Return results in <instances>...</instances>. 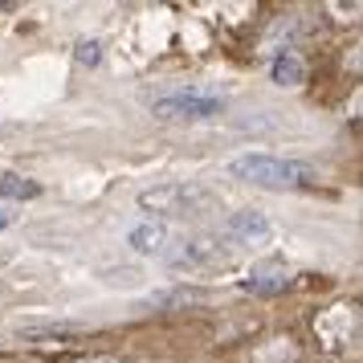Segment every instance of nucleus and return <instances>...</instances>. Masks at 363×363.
<instances>
[{
    "instance_id": "nucleus-1",
    "label": "nucleus",
    "mask_w": 363,
    "mask_h": 363,
    "mask_svg": "<svg viewBox=\"0 0 363 363\" xmlns=\"http://www.w3.org/2000/svg\"><path fill=\"white\" fill-rule=\"evenodd\" d=\"M225 176L257 184V188H269V192H298V188H314L318 184V172L311 164L278 160V155H262V151L233 155L229 164H225Z\"/></svg>"
},
{
    "instance_id": "nucleus-2",
    "label": "nucleus",
    "mask_w": 363,
    "mask_h": 363,
    "mask_svg": "<svg viewBox=\"0 0 363 363\" xmlns=\"http://www.w3.org/2000/svg\"><path fill=\"white\" fill-rule=\"evenodd\" d=\"M139 208H147L155 216H200L220 208V192L213 184H200V180H172V184L143 188Z\"/></svg>"
},
{
    "instance_id": "nucleus-3",
    "label": "nucleus",
    "mask_w": 363,
    "mask_h": 363,
    "mask_svg": "<svg viewBox=\"0 0 363 363\" xmlns=\"http://www.w3.org/2000/svg\"><path fill=\"white\" fill-rule=\"evenodd\" d=\"M164 257L172 269H184V274H229L241 262V253L216 237H188L176 249H167Z\"/></svg>"
},
{
    "instance_id": "nucleus-4",
    "label": "nucleus",
    "mask_w": 363,
    "mask_h": 363,
    "mask_svg": "<svg viewBox=\"0 0 363 363\" xmlns=\"http://www.w3.org/2000/svg\"><path fill=\"white\" fill-rule=\"evenodd\" d=\"M314 335H318V343L327 347V351L351 347V339L359 335V311H355V302H335V306H327V311L314 318Z\"/></svg>"
},
{
    "instance_id": "nucleus-5",
    "label": "nucleus",
    "mask_w": 363,
    "mask_h": 363,
    "mask_svg": "<svg viewBox=\"0 0 363 363\" xmlns=\"http://www.w3.org/2000/svg\"><path fill=\"white\" fill-rule=\"evenodd\" d=\"M225 111V99L213 94H164L151 102L155 118H172V123H192V118H213Z\"/></svg>"
},
{
    "instance_id": "nucleus-6",
    "label": "nucleus",
    "mask_w": 363,
    "mask_h": 363,
    "mask_svg": "<svg viewBox=\"0 0 363 363\" xmlns=\"http://www.w3.org/2000/svg\"><path fill=\"white\" fill-rule=\"evenodd\" d=\"M269 237H274V225H269V216L253 213V208H245V213L229 216V225H225V245H233L237 253H241V249H262Z\"/></svg>"
},
{
    "instance_id": "nucleus-7",
    "label": "nucleus",
    "mask_w": 363,
    "mask_h": 363,
    "mask_svg": "<svg viewBox=\"0 0 363 363\" xmlns=\"http://www.w3.org/2000/svg\"><path fill=\"white\" fill-rule=\"evenodd\" d=\"M127 245L135 253H143V257H164L167 253V225L164 220H143V225H135L127 233Z\"/></svg>"
},
{
    "instance_id": "nucleus-8",
    "label": "nucleus",
    "mask_w": 363,
    "mask_h": 363,
    "mask_svg": "<svg viewBox=\"0 0 363 363\" xmlns=\"http://www.w3.org/2000/svg\"><path fill=\"white\" fill-rule=\"evenodd\" d=\"M86 323H50V318H29L17 323L21 339H69V335H82Z\"/></svg>"
},
{
    "instance_id": "nucleus-9",
    "label": "nucleus",
    "mask_w": 363,
    "mask_h": 363,
    "mask_svg": "<svg viewBox=\"0 0 363 363\" xmlns=\"http://www.w3.org/2000/svg\"><path fill=\"white\" fill-rule=\"evenodd\" d=\"M245 286L253 290V294H274V290H281L286 286V262H265V265H257L253 274L245 278Z\"/></svg>"
},
{
    "instance_id": "nucleus-10",
    "label": "nucleus",
    "mask_w": 363,
    "mask_h": 363,
    "mask_svg": "<svg viewBox=\"0 0 363 363\" xmlns=\"http://www.w3.org/2000/svg\"><path fill=\"white\" fill-rule=\"evenodd\" d=\"M302 78H306V62L298 57V53H281L278 62H274V82L278 86H302Z\"/></svg>"
},
{
    "instance_id": "nucleus-11",
    "label": "nucleus",
    "mask_w": 363,
    "mask_h": 363,
    "mask_svg": "<svg viewBox=\"0 0 363 363\" xmlns=\"http://www.w3.org/2000/svg\"><path fill=\"white\" fill-rule=\"evenodd\" d=\"M37 192H41V184L37 180H25V176H0V196L4 200H33Z\"/></svg>"
},
{
    "instance_id": "nucleus-12",
    "label": "nucleus",
    "mask_w": 363,
    "mask_h": 363,
    "mask_svg": "<svg viewBox=\"0 0 363 363\" xmlns=\"http://www.w3.org/2000/svg\"><path fill=\"white\" fill-rule=\"evenodd\" d=\"M99 57H102L99 41H78V50H74V62L78 66H99Z\"/></svg>"
},
{
    "instance_id": "nucleus-13",
    "label": "nucleus",
    "mask_w": 363,
    "mask_h": 363,
    "mask_svg": "<svg viewBox=\"0 0 363 363\" xmlns=\"http://www.w3.org/2000/svg\"><path fill=\"white\" fill-rule=\"evenodd\" d=\"M82 363H123V359H111V355H102V359H82Z\"/></svg>"
},
{
    "instance_id": "nucleus-14",
    "label": "nucleus",
    "mask_w": 363,
    "mask_h": 363,
    "mask_svg": "<svg viewBox=\"0 0 363 363\" xmlns=\"http://www.w3.org/2000/svg\"><path fill=\"white\" fill-rule=\"evenodd\" d=\"M9 220H13V213H9V208H4V213H0V229H4V225H9Z\"/></svg>"
}]
</instances>
